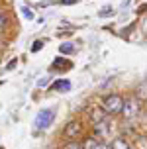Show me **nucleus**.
<instances>
[{"label":"nucleus","mask_w":147,"mask_h":149,"mask_svg":"<svg viewBox=\"0 0 147 149\" xmlns=\"http://www.w3.org/2000/svg\"><path fill=\"white\" fill-rule=\"evenodd\" d=\"M41 41H36V43H33V47H31V51H39V49H41Z\"/></svg>","instance_id":"obj_16"},{"label":"nucleus","mask_w":147,"mask_h":149,"mask_svg":"<svg viewBox=\"0 0 147 149\" xmlns=\"http://www.w3.org/2000/svg\"><path fill=\"white\" fill-rule=\"evenodd\" d=\"M53 88H55V90H69V88H71V82L67 81V79H65V81H57L55 84H53Z\"/></svg>","instance_id":"obj_8"},{"label":"nucleus","mask_w":147,"mask_h":149,"mask_svg":"<svg viewBox=\"0 0 147 149\" xmlns=\"http://www.w3.org/2000/svg\"><path fill=\"white\" fill-rule=\"evenodd\" d=\"M79 0H61V4H77Z\"/></svg>","instance_id":"obj_17"},{"label":"nucleus","mask_w":147,"mask_h":149,"mask_svg":"<svg viewBox=\"0 0 147 149\" xmlns=\"http://www.w3.org/2000/svg\"><path fill=\"white\" fill-rule=\"evenodd\" d=\"M100 143V139L96 135H86L82 139V149H96V145Z\"/></svg>","instance_id":"obj_6"},{"label":"nucleus","mask_w":147,"mask_h":149,"mask_svg":"<svg viewBox=\"0 0 147 149\" xmlns=\"http://www.w3.org/2000/svg\"><path fill=\"white\" fill-rule=\"evenodd\" d=\"M141 112V102L135 96H127L124 98V108H122V116L125 120H133L137 114Z\"/></svg>","instance_id":"obj_2"},{"label":"nucleus","mask_w":147,"mask_h":149,"mask_svg":"<svg viewBox=\"0 0 147 149\" xmlns=\"http://www.w3.org/2000/svg\"><path fill=\"white\" fill-rule=\"evenodd\" d=\"M110 149H130V143L124 137H116V139H112Z\"/></svg>","instance_id":"obj_7"},{"label":"nucleus","mask_w":147,"mask_h":149,"mask_svg":"<svg viewBox=\"0 0 147 149\" xmlns=\"http://www.w3.org/2000/svg\"><path fill=\"white\" fill-rule=\"evenodd\" d=\"M8 28V16L0 10V31H4Z\"/></svg>","instance_id":"obj_11"},{"label":"nucleus","mask_w":147,"mask_h":149,"mask_svg":"<svg viewBox=\"0 0 147 149\" xmlns=\"http://www.w3.org/2000/svg\"><path fill=\"white\" fill-rule=\"evenodd\" d=\"M22 12L26 14V18H33V12H31V10H29L28 6H24V8H22Z\"/></svg>","instance_id":"obj_13"},{"label":"nucleus","mask_w":147,"mask_h":149,"mask_svg":"<svg viewBox=\"0 0 147 149\" xmlns=\"http://www.w3.org/2000/svg\"><path fill=\"white\" fill-rule=\"evenodd\" d=\"M59 49H61V53H75L77 51V47H75L73 43H63Z\"/></svg>","instance_id":"obj_10"},{"label":"nucleus","mask_w":147,"mask_h":149,"mask_svg":"<svg viewBox=\"0 0 147 149\" xmlns=\"http://www.w3.org/2000/svg\"><path fill=\"white\" fill-rule=\"evenodd\" d=\"M133 96L137 98L139 102L147 100V82H141V84H137V86H135V90H133Z\"/></svg>","instance_id":"obj_5"},{"label":"nucleus","mask_w":147,"mask_h":149,"mask_svg":"<svg viewBox=\"0 0 147 149\" xmlns=\"http://www.w3.org/2000/svg\"><path fill=\"white\" fill-rule=\"evenodd\" d=\"M112 12H114L112 8H104L102 12H100V16H112Z\"/></svg>","instance_id":"obj_15"},{"label":"nucleus","mask_w":147,"mask_h":149,"mask_svg":"<svg viewBox=\"0 0 147 149\" xmlns=\"http://www.w3.org/2000/svg\"><path fill=\"white\" fill-rule=\"evenodd\" d=\"M81 130H82L81 122H79V120H71V122L65 126V130H63V135H65L67 139L71 141V139H75V137H79Z\"/></svg>","instance_id":"obj_4"},{"label":"nucleus","mask_w":147,"mask_h":149,"mask_svg":"<svg viewBox=\"0 0 147 149\" xmlns=\"http://www.w3.org/2000/svg\"><path fill=\"white\" fill-rule=\"evenodd\" d=\"M63 149H82V143L77 141V139H71V141H67L63 145Z\"/></svg>","instance_id":"obj_9"},{"label":"nucleus","mask_w":147,"mask_h":149,"mask_svg":"<svg viewBox=\"0 0 147 149\" xmlns=\"http://www.w3.org/2000/svg\"><path fill=\"white\" fill-rule=\"evenodd\" d=\"M63 67H65V69H71V63H63ZM53 69H61V59H55Z\"/></svg>","instance_id":"obj_12"},{"label":"nucleus","mask_w":147,"mask_h":149,"mask_svg":"<svg viewBox=\"0 0 147 149\" xmlns=\"http://www.w3.org/2000/svg\"><path fill=\"white\" fill-rule=\"evenodd\" d=\"M100 108L104 110L106 116L122 114V108H124V96H120V94H108V96L104 98V102H102Z\"/></svg>","instance_id":"obj_1"},{"label":"nucleus","mask_w":147,"mask_h":149,"mask_svg":"<svg viewBox=\"0 0 147 149\" xmlns=\"http://www.w3.org/2000/svg\"><path fill=\"white\" fill-rule=\"evenodd\" d=\"M53 120H55V108H45V110H41L36 116L33 124H36L37 130H47L53 124Z\"/></svg>","instance_id":"obj_3"},{"label":"nucleus","mask_w":147,"mask_h":149,"mask_svg":"<svg viewBox=\"0 0 147 149\" xmlns=\"http://www.w3.org/2000/svg\"><path fill=\"white\" fill-rule=\"evenodd\" d=\"M96 149H110V143H106V141H100L98 145H96Z\"/></svg>","instance_id":"obj_14"}]
</instances>
